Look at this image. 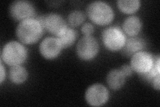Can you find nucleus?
<instances>
[{
    "instance_id": "obj_1",
    "label": "nucleus",
    "mask_w": 160,
    "mask_h": 107,
    "mask_svg": "<svg viewBox=\"0 0 160 107\" xmlns=\"http://www.w3.org/2000/svg\"><path fill=\"white\" fill-rule=\"evenodd\" d=\"M44 31L43 25L36 17L18 22L16 34L20 42L24 45H32L42 38Z\"/></svg>"
},
{
    "instance_id": "obj_2",
    "label": "nucleus",
    "mask_w": 160,
    "mask_h": 107,
    "mask_svg": "<svg viewBox=\"0 0 160 107\" xmlns=\"http://www.w3.org/2000/svg\"><path fill=\"white\" fill-rule=\"evenodd\" d=\"M28 58V50L19 41L12 40L4 44L1 51V61L10 67L22 65Z\"/></svg>"
},
{
    "instance_id": "obj_3",
    "label": "nucleus",
    "mask_w": 160,
    "mask_h": 107,
    "mask_svg": "<svg viewBox=\"0 0 160 107\" xmlns=\"http://www.w3.org/2000/svg\"><path fill=\"white\" fill-rule=\"evenodd\" d=\"M86 15L92 24L105 26L111 24L115 18V12L109 3L103 1H94L88 4Z\"/></svg>"
},
{
    "instance_id": "obj_4",
    "label": "nucleus",
    "mask_w": 160,
    "mask_h": 107,
    "mask_svg": "<svg viewBox=\"0 0 160 107\" xmlns=\"http://www.w3.org/2000/svg\"><path fill=\"white\" fill-rule=\"evenodd\" d=\"M127 35L122 28L110 26L104 29L102 34V41L104 47L110 52L122 50L127 40Z\"/></svg>"
},
{
    "instance_id": "obj_5",
    "label": "nucleus",
    "mask_w": 160,
    "mask_h": 107,
    "mask_svg": "<svg viewBox=\"0 0 160 107\" xmlns=\"http://www.w3.org/2000/svg\"><path fill=\"white\" fill-rule=\"evenodd\" d=\"M78 57L85 62H89L97 56L99 51V44L93 35L83 36L76 45Z\"/></svg>"
},
{
    "instance_id": "obj_6",
    "label": "nucleus",
    "mask_w": 160,
    "mask_h": 107,
    "mask_svg": "<svg viewBox=\"0 0 160 107\" xmlns=\"http://www.w3.org/2000/svg\"><path fill=\"white\" fill-rule=\"evenodd\" d=\"M37 18L43 25L44 29L56 37L59 36L68 27L66 20L57 13H49Z\"/></svg>"
},
{
    "instance_id": "obj_7",
    "label": "nucleus",
    "mask_w": 160,
    "mask_h": 107,
    "mask_svg": "<svg viewBox=\"0 0 160 107\" xmlns=\"http://www.w3.org/2000/svg\"><path fill=\"white\" fill-rule=\"evenodd\" d=\"M9 13L11 18L19 22L24 19L36 18V8L26 0H16L10 3Z\"/></svg>"
},
{
    "instance_id": "obj_8",
    "label": "nucleus",
    "mask_w": 160,
    "mask_h": 107,
    "mask_svg": "<svg viewBox=\"0 0 160 107\" xmlns=\"http://www.w3.org/2000/svg\"><path fill=\"white\" fill-rule=\"evenodd\" d=\"M109 92L106 86L100 83H95L89 86L85 93V99L91 106H102L108 103Z\"/></svg>"
},
{
    "instance_id": "obj_9",
    "label": "nucleus",
    "mask_w": 160,
    "mask_h": 107,
    "mask_svg": "<svg viewBox=\"0 0 160 107\" xmlns=\"http://www.w3.org/2000/svg\"><path fill=\"white\" fill-rule=\"evenodd\" d=\"M155 56L147 51H139L133 54L130 60V66L133 71L139 74L146 73L152 68Z\"/></svg>"
},
{
    "instance_id": "obj_10",
    "label": "nucleus",
    "mask_w": 160,
    "mask_h": 107,
    "mask_svg": "<svg viewBox=\"0 0 160 107\" xmlns=\"http://www.w3.org/2000/svg\"><path fill=\"white\" fill-rule=\"evenodd\" d=\"M63 48L56 37L45 38L39 45V52L42 56L48 60L57 58L61 54Z\"/></svg>"
},
{
    "instance_id": "obj_11",
    "label": "nucleus",
    "mask_w": 160,
    "mask_h": 107,
    "mask_svg": "<svg viewBox=\"0 0 160 107\" xmlns=\"http://www.w3.org/2000/svg\"><path fill=\"white\" fill-rule=\"evenodd\" d=\"M143 24L142 19L139 17L130 16L124 19L122 29L124 34L129 37H136L141 32Z\"/></svg>"
},
{
    "instance_id": "obj_12",
    "label": "nucleus",
    "mask_w": 160,
    "mask_h": 107,
    "mask_svg": "<svg viewBox=\"0 0 160 107\" xmlns=\"http://www.w3.org/2000/svg\"><path fill=\"white\" fill-rule=\"evenodd\" d=\"M126 76L123 74L120 69H112L108 73L106 83L108 86L113 90L122 88L126 84Z\"/></svg>"
},
{
    "instance_id": "obj_13",
    "label": "nucleus",
    "mask_w": 160,
    "mask_h": 107,
    "mask_svg": "<svg viewBox=\"0 0 160 107\" xmlns=\"http://www.w3.org/2000/svg\"><path fill=\"white\" fill-rule=\"evenodd\" d=\"M146 42L142 38H139L138 36L129 37L127 38L126 44L122 50L124 55L127 56H132L133 54L136 52L143 50L146 48Z\"/></svg>"
},
{
    "instance_id": "obj_14",
    "label": "nucleus",
    "mask_w": 160,
    "mask_h": 107,
    "mask_svg": "<svg viewBox=\"0 0 160 107\" xmlns=\"http://www.w3.org/2000/svg\"><path fill=\"white\" fill-rule=\"evenodd\" d=\"M28 71L22 65L15 66L10 68L8 76L9 80L14 84H22L28 78Z\"/></svg>"
},
{
    "instance_id": "obj_15",
    "label": "nucleus",
    "mask_w": 160,
    "mask_h": 107,
    "mask_svg": "<svg viewBox=\"0 0 160 107\" xmlns=\"http://www.w3.org/2000/svg\"><path fill=\"white\" fill-rule=\"evenodd\" d=\"M78 34L76 30L73 28L68 27L64 31L56 37L59 40L63 49H67L72 45L76 42L78 38Z\"/></svg>"
},
{
    "instance_id": "obj_16",
    "label": "nucleus",
    "mask_w": 160,
    "mask_h": 107,
    "mask_svg": "<svg viewBox=\"0 0 160 107\" xmlns=\"http://www.w3.org/2000/svg\"><path fill=\"white\" fill-rule=\"evenodd\" d=\"M142 6L140 0H119L117 6L120 12L126 14H133L137 12Z\"/></svg>"
},
{
    "instance_id": "obj_17",
    "label": "nucleus",
    "mask_w": 160,
    "mask_h": 107,
    "mask_svg": "<svg viewBox=\"0 0 160 107\" xmlns=\"http://www.w3.org/2000/svg\"><path fill=\"white\" fill-rule=\"evenodd\" d=\"M86 16V14L81 10H73L68 14L67 22L72 28H76L84 23Z\"/></svg>"
},
{
    "instance_id": "obj_18",
    "label": "nucleus",
    "mask_w": 160,
    "mask_h": 107,
    "mask_svg": "<svg viewBox=\"0 0 160 107\" xmlns=\"http://www.w3.org/2000/svg\"><path fill=\"white\" fill-rule=\"evenodd\" d=\"M95 28L92 23L84 22L81 27V32L83 36H90L94 32Z\"/></svg>"
},
{
    "instance_id": "obj_19",
    "label": "nucleus",
    "mask_w": 160,
    "mask_h": 107,
    "mask_svg": "<svg viewBox=\"0 0 160 107\" xmlns=\"http://www.w3.org/2000/svg\"><path fill=\"white\" fill-rule=\"evenodd\" d=\"M119 69L121 70V71L123 73V74L126 76V78L131 77L134 72L131 66L128 64H124L122 66L121 68Z\"/></svg>"
},
{
    "instance_id": "obj_20",
    "label": "nucleus",
    "mask_w": 160,
    "mask_h": 107,
    "mask_svg": "<svg viewBox=\"0 0 160 107\" xmlns=\"http://www.w3.org/2000/svg\"><path fill=\"white\" fill-rule=\"evenodd\" d=\"M151 86L157 91H159L160 90V75H158L152 80L149 83Z\"/></svg>"
},
{
    "instance_id": "obj_21",
    "label": "nucleus",
    "mask_w": 160,
    "mask_h": 107,
    "mask_svg": "<svg viewBox=\"0 0 160 107\" xmlns=\"http://www.w3.org/2000/svg\"><path fill=\"white\" fill-rule=\"evenodd\" d=\"M4 64L1 61V78H0V84H2L6 77V71L4 67Z\"/></svg>"
}]
</instances>
